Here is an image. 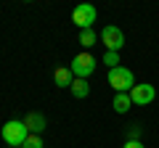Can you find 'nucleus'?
Listing matches in <instances>:
<instances>
[{
  "instance_id": "nucleus-15",
  "label": "nucleus",
  "mask_w": 159,
  "mask_h": 148,
  "mask_svg": "<svg viewBox=\"0 0 159 148\" xmlns=\"http://www.w3.org/2000/svg\"><path fill=\"white\" fill-rule=\"evenodd\" d=\"M122 148H143V143L141 140H125V146Z\"/></svg>"
},
{
  "instance_id": "nucleus-13",
  "label": "nucleus",
  "mask_w": 159,
  "mask_h": 148,
  "mask_svg": "<svg viewBox=\"0 0 159 148\" xmlns=\"http://www.w3.org/2000/svg\"><path fill=\"white\" fill-rule=\"evenodd\" d=\"M21 148H43V137H40V135H29L27 140H24Z\"/></svg>"
},
{
  "instance_id": "nucleus-4",
  "label": "nucleus",
  "mask_w": 159,
  "mask_h": 148,
  "mask_svg": "<svg viewBox=\"0 0 159 148\" xmlns=\"http://www.w3.org/2000/svg\"><path fill=\"white\" fill-rule=\"evenodd\" d=\"M96 8L90 6V3H80L77 8L72 11V21L77 24L80 29H93V21H96Z\"/></svg>"
},
{
  "instance_id": "nucleus-7",
  "label": "nucleus",
  "mask_w": 159,
  "mask_h": 148,
  "mask_svg": "<svg viewBox=\"0 0 159 148\" xmlns=\"http://www.w3.org/2000/svg\"><path fill=\"white\" fill-rule=\"evenodd\" d=\"M21 122H24V127L29 130V135H40V132L48 127V119L40 114V111H32V114H27Z\"/></svg>"
},
{
  "instance_id": "nucleus-3",
  "label": "nucleus",
  "mask_w": 159,
  "mask_h": 148,
  "mask_svg": "<svg viewBox=\"0 0 159 148\" xmlns=\"http://www.w3.org/2000/svg\"><path fill=\"white\" fill-rule=\"evenodd\" d=\"M69 69H72V74L77 80H88V77L96 72V58H93L90 53H77V56L72 58V63H69Z\"/></svg>"
},
{
  "instance_id": "nucleus-8",
  "label": "nucleus",
  "mask_w": 159,
  "mask_h": 148,
  "mask_svg": "<svg viewBox=\"0 0 159 148\" xmlns=\"http://www.w3.org/2000/svg\"><path fill=\"white\" fill-rule=\"evenodd\" d=\"M53 82H56V87H72L74 82V74L69 66H58L56 72H53Z\"/></svg>"
},
{
  "instance_id": "nucleus-1",
  "label": "nucleus",
  "mask_w": 159,
  "mask_h": 148,
  "mask_svg": "<svg viewBox=\"0 0 159 148\" xmlns=\"http://www.w3.org/2000/svg\"><path fill=\"white\" fill-rule=\"evenodd\" d=\"M0 135H3V140H6L8 146L21 148V146H24V140L29 137V130L24 127V122H21V119H11V122H6V124H3Z\"/></svg>"
},
{
  "instance_id": "nucleus-11",
  "label": "nucleus",
  "mask_w": 159,
  "mask_h": 148,
  "mask_svg": "<svg viewBox=\"0 0 159 148\" xmlns=\"http://www.w3.org/2000/svg\"><path fill=\"white\" fill-rule=\"evenodd\" d=\"M98 42V34L93 29H80V45L82 48H93Z\"/></svg>"
},
{
  "instance_id": "nucleus-9",
  "label": "nucleus",
  "mask_w": 159,
  "mask_h": 148,
  "mask_svg": "<svg viewBox=\"0 0 159 148\" xmlns=\"http://www.w3.org/2000/svg\"><path fill=\"white\" fill-rule=\"evenodd\" d=\"M69 93H72L77 101H82V98H88V93H90V85H88V80H77L74 77L72 87H69Z\"/></svg>"
},
{
  "instance_id": "nucleus-6",
  "label": "nucleus",
  "mask_w": 159,
  "mask_h": 148,
  "mask_svg": "<svg viewBox=\"0 0 159 148\" xmlns=\"http://www.w3.org/2000/svg\"><path fill=\"white\" fill-rule=\"evenodd\" d=\"M154 98H157L154 85H135L130 90V101L138 103V106H148V103H154Z\"/></svg>"
},
{
  "instance_id": "nucleus-10",
  "label": "nucleus",
  "mask_w": 159,
  "mask_h": 148,
  "mask_svg": "<svg viewBox=\"0 0 159 148\" xmlns=\"http://www.w3.org/2000/svg\"><path fill=\"white\" fill-rule=\"evenodd\" d=\"M114 111H117V114H125L127 108L133 106V101H130V93H117V95H114Z\"/></svg>"
},
{
  "instance_id": "nucleus-5",
  "label": "nucleus",
  "mask_w": 159,
  "mask_h": 148,
  "mask_svg": "<svg viewBox=\"0 0 159 148\" xmlns=\"http://www.w3.org/2000/svg\"><path fill=\"white\" fill-rule=\"evenodd\" d=\"M101 42L106 45V50H117L119 53V48L125 45V34H122V29L119 27H103L101 29Z\"/></svg>"
},
{
  "instance_id": "nucleus-12",
  "label": "nucleus",
  "mask_w": 159,
  "mask_h": 148,
  "mask_svg": "<svg viewBox=\"0 0 159 148\" xmlns=\"http://www.w3.org/2000/svg\"><path fill=\"white\" fill-rule=\"evenodd\" d=\"M103 63H106L109 69H117L119 66V53L117 50H106L103 53Z\"/></svg>"
},
{
  "instance_id": "nucleus-2",
  "label": "nucleus",
  "mask_w": 159,
  "mask_h": 148,
  "mask_svg": "<svg viewBox=\"0 0 159 148\" xmlns=\"http://www.w3.org/2000/svg\"><path fill=\"white\" fill-rule=\"evenodd\" d=\"M109 85L114 87L117 93H130L135 87V80H133V72L125 66H117V69H109Z\"/></svg>"
},
{
  "instance_id": "nucleus-14",
  "label": "nucleus",
  "mask_w": 159,
  "mask_h": 148,
  "mask_svg": "<svg viewBox=\"0 0 159 148\" xmlns=\"http://www.w3.org/2000/svg\"><path fill=\"white\" fill-rule=\"evenodd\" d=\"M138 135H141V127H138V124H133L130 130H127V140H138Z\"/></svg>"
}]
</instances>
